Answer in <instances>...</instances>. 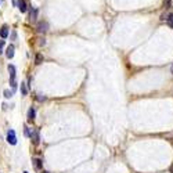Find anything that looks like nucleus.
Instances as JSON below:
<instances>
[{"mask_svg":"<svg viewBox=\"0 0 173 173\" xmlns=\"http://www.w3.org/2000/svg\"><path fill=\"white\" fill-rule=\"evenodd\" d=\"M44 173H47V172H44Z\"/></svg>","mask_w":173,"mask_h":173,"instance_id":"17","label":"nucleus"},{"mask_svg":"<svg viewBox=\"0 0 173 173\" xmlns=\"http://www.w3.org/2000/svg\"><path fill=\"white\" fill-rule=\"evenodd\" d=\"M0 36H1V39H6V37L8 36V26H7V25H3V26H1V29H0Z\"/></svg>","mask_w":173,"mask_h":173,"instance_id":"6","label":"nucleus"},{"mask_svg":"<svg viewBox=\"0 0 173 173\" xmlns=\"http://www.w3.org/2000/svg\"><path fill=\"white\" fill-rule=\"evenodd\" d=\"M8 72H10V83H11L12 89L17 87V81H15V67L14 65H8Z\"/></svg>","mask_w":173,"mask_h":173,"instance_id":"1","label":"nucleus"},{"mask_svg":"<svg viewBox=\"0 0 173 173\" xmlns=\"http://www.w3.org/2000/svg\"><path fill=\"white\" fill-rule=\"evenodd\" d=\"M33 165H35L36 169H40L42 167V161L40 159H33Z\"/></svg>","mask_w":173,"mask_h":173,"instance_id":"10","label":"nucleus"},{"mask_svg":"<svg viewBox=\"0 0 173 173\" xmlns=\"http://www.w3.org/2000/svg\"><path fill=\"white\" fill-rule=\"evenodd\" d=\"M3 94H4V97H6V99H10V97L12 96V92H10V90H4Z\"/></svg>","mask_w":173,"mask_h":173,"instance_id":"12","label":"nucleus"},{"mask_svg":"<svg viewBox=\"0 0 173 173\" xmlns=\"http://www.w3.org/2000/svg\"><path fill=\"white\" fill-rule=\"evenodd\" d=\"M166 21H167V24H169V25H170V26L173 28V14H169V15H167Z\"/></svg>","mask_w":173,"mask_h":173,"instance_id":"11","label":"nucleus"},{"mask_svg":"<svg viewBox=\"0 0 173 173\" xmlns=\"http://www.w3.org/2000/svg\"><path fill=\"white\" fill-rule=\"evenodd\" d=\"M35 115H36L35 108H33V107H31V108L28 110V119H29V121H33V119H35Z\"/></svg>","mask_w":173,"mask_h":173,"instance_id":"7","label":"nucleus"},{"mask_svg":"<svg viewBox=\"0 0 173 173\" xmlns=\"http://www.w3.org/2000/svg\"><path fill=\"white\" fill-rule=\"evenodd\" d=\"M21 93H22V96H26V94H28V89H26L24 82L21 83Z\"/></svg>","mask_w":173,"mask_h":173,"instance_id":"9","label":"nucleus"},{"mask_svg":"<svg viewBox=\"0 0 173 173\" xmlns=\"http://www.w3.org/2000/svg\"><path fill=\"white\" fill-rule=\"evenodd\" d=\"M47 29H49V24H47L46 21H42V22L37 24V31L40 32V33H42V32H46Z\"/></svg>","mask_w":173,"mask_h":173,"instance_id":"4","label":"nucleus"},{"mask_svg":"<svg viewBox=\"0 0 173 173\" xmlns=\"http://www.w3.org/2000/svg\"><path fill=\"white\" fill-rule=\"evenodd\" d=\"M4 43H6V42H4V40L1 39V40H0V54L3 53V47H4Z\"/></svg>","mask_w":173,"mask_h":173,"instance_id":"13","label":"nucleus"},{"mask_svg":"<svg viewBox=\"0 0 173 173\" xmlns=\"http://www.w3.org/2000/svg\"><path fill=\"white\" fill-rule=\"evenodd\" d=\"M14 46H12V44H10V46H8V47H7V50H6V57L7 58H8V60H11L12 57H14Z\"/></svg>","mask_w":173,"mask_h":173,"instance_id":"5","label":"nucleus"},{"mask_svg":"<svg viewBox=\"0 0 173 173\" xmlns=\"http://www.w3.org/2000/svg\"><path fill=\"white\" fill-rule=\"evenodd\" d=\"M7 141H8V144H11V145L17 144V137H15V132L14 130L10 129L7 132Z\"/></svg>","mask_w":173,"mask_h":173,"instance_id":"2","label":"nucleus"},{"mask_svg":"<svg viewBox=\"0 0 173 173\" xmlns=\"http://www.w3.org/2000/svg\"><path fill=\"white\" fill-rule=\"evenodd\" d=\"M17 6H18V10L21 12H26V10H28V6H26V1H25V0H18V1H17Z\"/></svg>","mask_w":173,"mask_h":173,"instance_id":"3","label":"nucleus"},{"mask_svg":"<svg viewBox=\"0 0 173 173\" xmlns=\"http://www.w3.org/2000/svg\"><path fill=\"white\" fill-rule=\"evenodd\" d=\"M36 17H37V10H36V8H32V10H31V19H32V21H35Z\"/></svg>","mask_w":173,"mask_h":173,"instance_id":"8","label":"nucleus"},{"mask_svg":"<svg viewBox=\"0 0 173 173\" xmlns=\"http://www.w3.org/2000/svg\"><path fill=\"white\" fill-rule=\"evenodd\" d=\"M24 173H28V172H24Z\"/></svg>","mask_w":173,"mask_h":173,"instance_id":"16","label":"nucleus"},{"mask_svg":"<svg viewBox=\"0 0 173 173\" xmlns=\"http://www.w3.org/2000/svg\"><path fill=\"white\" fill-rule=\"evenodd\" d=\"M170 72H172V74H173V65H172V67H170Z\"/></svg>","mask_w":173,"mask_h":173,"instance_id":"15","label":"nucleus"},{"mask_svg":"<svg viewBox=\"0 0 173 173\" xmlns=\"http://www.w3.org/2000/svg\"><path fill=\"white\" fill-rule=\"evenodd\" d=\"M0 1H1V0H0Z\"/></svg>","mask_w":173,"mask_h":173,"instance_id":"18","label":"nucleus"},{"mask_svg":"<svg viewBox=\"0 0 173 173\" xmlns=\"http://www.w3.org/2000/svg\"><path fill=\"white\" fill-rule=\"evenodd\" d=\"M42 60H43V57L40 56V54H37V56H36V64H40Z\"/></svg>","mask_w":173,"mask_h":173,"instance_id":"14","label":"nucleus"}]
</instances>
